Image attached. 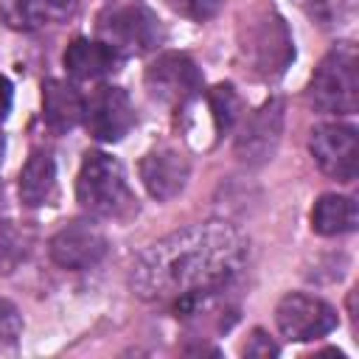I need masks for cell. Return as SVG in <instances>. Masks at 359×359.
<instances>
[{"mask_svg": "<svg viewBox=\"0 0 359 359\" xmlns=\"http://www.w3.org/2000/svg\"><path fill=\"white\" fill-rule=\"evenodd\" d=\"M244 353H247V356H258V359H264V356H278V345H275L261 328H255V331L247 337V342H244Z\"/></svg>", "mask_w": 359, "mask_h": 359, "instance_id": "cell-23", "label": "cell"}, {"mask_svg": "<svg viewBox=\"0 0 359 359\" xmlns=\"http://www.w3.org/2000/svg\"><path fill=\"white\" fill-rule=\"evenodd\" d=\"M79 205L98 219L126 222L137 213V196L129 188L123 165L107 151H87L76 177Z\"/></svg>", "mask_w": 359, "mask_h": 359, "instance_id": "cell-2", "label": "cell"}, {"mask_svg": "<svg viewBox=\"0 0 359 359\" xmlns=\"http://www.w3.org/2000/svg\"><path fill=\"white\" fill-rule=\"evenodd\" d=\"M79 0H3L0 14L17 31H42L67 22Z\"/></svg>", "mask_w": 359, "mask_h": 359, "instance_id": "cell-13", "label": "cell"}, {"mask_svg": "<svg viewBox=\"0 0 359 359\" xmlns=\"http://www.w3.org/2000/svg\"><path fill=\"white\" fill-rule=\"evenodd\" d=\"M8 109H11V81L0 76V123L8 118Z\"/></svg>", "mask_w": 359, "mask_h": 359, "instance_id": "cell-24", "label": "cell"}, {"mask_svg": "<svg viewBox=\"0 0 359 359\" xmlns=\"http://www.w3.org/2000/svg\"><path fill=\"white\" fill-rule=\"evenodd\" d=\"M98 39L121 59L143 56L163 42V22L143 0H112L95 20Z\"/></svg>", "mask_w": 359, "mask_h": 359, "instance_id": "cell-4", "label": "cell"}, {"mask_svg": "<svg viewBox=\"0 0 359 359\" xmlns=\"http://www.w3.org/2000/svg\"><path fill=\"white\" fill-rule=\"evenodd\" d=\"M143 84H146L149 95L157 104L171 107V109H180V107L191 104L202 93L205 79H202V70L196 67V62L191 56L177 53V50H168V53H160L146 67Z\"/></svg>", "mask_w": 359, "mask_h": 359, "instance_id": "cell-6", "label": "cell"}, {"mask_svg": "<svg viewBox=\"0 0 359 359\" xmlns=\"http://www.w3.org/2000/svg\"><path fill=\"white\" fill-rule=\"evenodd\" d=\"M238 53L252 76L275 81L294 62V39L280 14L255 8L238 25Z\"/></svg>", "mask_w": 359, "mask_h": 359, "instance_id": "cell-3", "label": "cell"}, {"mask_svg": "<svg viewBox=\"0 0 359 359\" xmlns=\"http://www.w3.org/2000/svg\"><path fill=\"white\" fill-rule=\"evenodd\" d=\"M177 14L194 20V22H205L210 17L219 14L222 8V0H165Z\"/></svg>", "mask_w": 359, "mask_h": 359, "instance_id": "cell-22", "label": "cell"}, {"mask_svg": "<svg viewBox=\"0 0 359 359\" xmlns=\"http://www.w3.org/2000/svg\"><path fill=\"white\" fill-rule=\"evenodd\" d=\"M188 177H191V163L174 146H157L146 151L140 160V180L157 202H168L177 194H182Z\"/></svg>", "mask_w": 359, "mask_h": 359, "instance_id": "cell-12", "label": "cell"}, {"mask_svg": "<svg viewBox=\"0 0 359 359\" xmlns=\"http://www.w3.org/2000/svg\"><path fill=\"white\" fill-rule=\"evenodd\" d=\"M208 104H210V115H213L216 132L224 135L233 126V121H236V115L241 109V101H238L233 84H216L210 90V95H208Z\"/></svg>", "mask_w": 359, "mask_h": 359, "instance_id": "cell-18", "label": "cell"}, {"mask_svg": "<svg viewBox=\"0 0 359 359\" xmlns=\"http://www.w3.org/2000/svg\"><path fill=\"white\" fill-rule=\"evenodd\" d=\"M283 135V101L269 98L264 107H258L241 126L236 137V154L247 165H264L272 160L278 143Z\"/></svg>", "mask_w": 359, "mask_h": 359, "instance_id": "cell-11", "label": "cell"}, {"mask_svg": "<svg viewBox=\"0 0 359 359\" xmlns=\"http://www.w3.org/2000/svg\"><path fill=\"white\" fill-rule=\"evenodd\" d=\"M22 334V317L17 311V306L6 297H0V353L3 351H11L17 345Z\"/></svg>", "mask_w": 359, "mask_h": 359, "instance_id": "cell-21", "label": "cell"}, {"mask_svg": "<svg viewBox=\"0 0 359 359\" xmlns=\"http://www.w3.org/2000/svg\"><path fill=\"white\" fill-rule=\"evenodd\" d=\"M84 126L101 143H118L135 126V107L123 87L104 84L84 98Z\"/></svg>", "mask_w": 359, "mask_h": 359, "instance_id": "cell-9", "label": "cell"}, {"mask_svg": "<svg viewBox=\"0 0 359 359\" xmlns=\"http://www.w3.org/2000/svg\"><path fill=\"white\" fill-rule=\"evenodd\" d=\"M275 323L286 339L294 342H311L325 334H331L339 323L337 309L325 303L323 297L303 294V292H289L280 297L275 309Z\"/></svg>", "mask_w": 359, "mask_h": 359, "instance_id": "cell-8", "label": "cell"}, {"mask_svg": "<svg viewBox=\"0 0 359 359\" xmlns=\"http://www.w3.org/2000/svg\"><path fill=\"white\" fill-rule=\"evenodd\" d=\"M48 250H50L53 264H59L62 269L79 272V269L95 266L107 255V236L101 233L95 222L76 219L53 233Z\"/></svg>", "mask_w": 359, "mask_h": 359, "instance_id": "cell-10", "label": "cell"}, {"mask_svg": "<svg viewBox=\"0 0 359 359\" xmlns=\"http://www.w3.org/2000/svg\"><path fill=\"white\" fill-rule=\"evenodd\" d=\"M297 6L323 28L339 25L351 8V0H297Z\"/></svg>", "mask_w": 359, "mask_h": 359, "instance_id": "cell-20", "label": "cell"}, {"mask_svg": "<svg viewBox=\"0 0 359 359\" xmlns=\"http://www.w3.org/2000/svg\"><path fill=\"white\" fill-rule=\"evenodd\" d=\"M25 258V236L11 224L0 222V275H8Z\"/></svg>", "mask_w": 359, "mask_h": 359, "instance_id": "cell-19", "label": "cell"}, {"mask_svg": "<svg viewBox=\"0 0 359 359\" xmlns=\"http://www.w3.org/2000/svg\"><path fill=\"white\" fill-rule=\"evenodd\" d=\"M247 258L244 236L227 222H202L174 230L149 244L129 275V283L143 300L199 303L230 278L238 275Z\"/></svg>", "mask_w": 359, "mask_h": 359, "instance_id": "cell-1", "label": "cell"}, {"mask_svg": "<svg viewBox=\"0 0 359 359\" xmlns=\"http://www.w3.org/2000/svg\"><path fill=\"white\" fill-rule=\"evenodd\" d=\"M359 224L353 196L342 194H323L311 208V230L320 236H345L353 233Z\"/></svg>", "mask_w": 359, "mask_h": 359, "instance_id": "cell-17", "label": "cell"}, {"mask_svg": "<svg viewBox=\"0 0 359 359\" xmlns=\"http://www.w3.org/2000/svg\"><path fill=\"white\" fill-rule=\"evenodd\" d=\"M309 151L323 174L337 182H353L359 171V137L351 123H317L309 137Z\"/></svg>", "mask_w": 359, "mask_h": 359, "instance_id": "cell-7", "label": "cell"}, {"mask_svg": "<svg viewBox=\"0 0 359 359\" xmlns=\"http://www.w3.org/2000/svg\"><path fill=\"white\" fill-rule=\"evenodd\" d=\"M56 191V163L48 151H31L20 171V202L28 208L48 205Z\"/></svg>", "mask_w": 359, "mask_h": 359, "instance_id": "cell-16", "label": "cell"}, {"mask_svg": "<svg viewBox=\"0 0 359 359\" xmlns=\"http://www.w3.org/2000/svg\"><path fill=\"white\" fill-rule=\"evenodd\" d=\"M65 70L67 76H73L76 81H98L112 76L121 67V56L104 45L101 39H87V36H76L67 48H65Z\"/></svg>", "mask_w": 359, "mask_h": 359, "instance_id": "cell-14", "label": "cell"}, {"mask_svg": "<svg viewBox=\"0 0 359 359\" xmlns=\"http://www.w3.org/2000/svg\"><path fill=\"white\" fill-rule=\"evenodd\" d=\"M356 45L339 42L331 48L309 81V101L320 112L353 115L359 104V76H356Z\"/></svg>", "mask_w": 359, "mask_h": 359, "instance_id": "cell-5", "label": "cell"}, {"mask_svg": "<svg viewBox=\"0 0 359 359\" xmlns=\"http://www.w3.org/2000/svg\"><path fill=\"white\" fill-rule=\"evenodd\" d=\"M3 154H6V137H3V129H0V163H3Z\"/></svg>", "mask_w": 359, "mask_h": 359, "instance_id": "cell-25", "label": "cell"}, {"mask_svg": "<svg viewBox=\"0 0 359 359\" xmlns=\"http://www.w3.org/2000/svg\"><path fill=\"white\" fill-rule=\"evenodd\" d=\"M84 118V98L79 90L62 79H48L42 84V121L50 132L65 135Z\"/></svg>", "mask_w": 359, "mask_h": 359, "instance_id": "cell-15", "label": "cell"}]
</instances>
